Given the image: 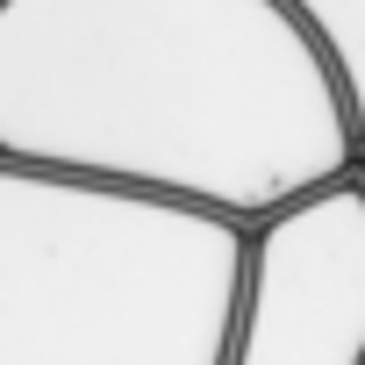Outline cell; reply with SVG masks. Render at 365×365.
<instances>
[{"label": "cell", "mask_w": 365, "mask_h": 365, "mask_svg": "<svg viewBox=\"0 0 365 365\" xmlns=\"http://www.w3.org/2000/svg\"><path fill=\"white\" fill-rule=\"evenodd\" d=\"M0 158L258 230L351 179L358 108L294 0H0Z\"/></svg>", "instance_id": "obj_1"}, {"label": "cell", "mask_w": 365, "mask_h": 365, "mask_svg": "<svg viewBox=\"0 0 365 365\" xmlns=\"http://www.w3.org/2000/svg\"><path fill=\"white\" fill-rule=\"evenodd\" d=\"M251 230L0 158V365H230Z\"/></svg>", "instance_id": "obj_2"}, {"label": "cell", "mask_w": 365, "mask_h": 365, "mask_svg": "<svg viewBox=\"0 0 365 365\" xmlns=\"http://www.w3.org/2000/svg\"><path fill=\"white\" fill-rule=\"evenodd\" d=\"M230 365H365V194L351 179L251 230Z\"/></svg>", "instance_id": "obj_3"}, {"label": "cell", "mask_w": 365, "mask_h": 365, "mask_svg": "<svg viewBox=\"0 0 365 365\" xmlns=\"http://www.w3.org/2000/svg\"><path fill=\"white\" fill-rule=\"evenodd\" d=\"M351 187H358V194H365V172H358V179H351Z\"/></svg>", "instance_id": "obj_4"}]
</instances>
